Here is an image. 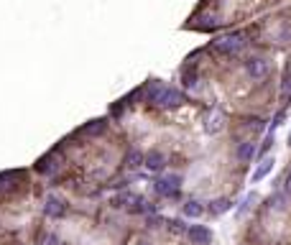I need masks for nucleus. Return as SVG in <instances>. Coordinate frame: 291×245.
Segmentation results:
<instances>
[{
	"label": "nucleus",
	"instance_id": "nucleus-19",
	"mask_svg": "<svg viewBox=\"0 0 291 245\" xmlns=\"http://www.w3.org/2000/svg\"><path fill=\"white\" fill-rule=\"evenodd\" d=\"M283 92L291 95V74H286V79H283Z\"/></svg>",
	"mask_w": 291,
	"mask_h": 245
},
{
	"label": "nucleus",
	"instance_id": "nucleus-22",
	"mask_svg": "<svg viewBox=\"0 0 291 245\" xmlns=\"http://www.w3.org/2000/svg\"><path fill=\"white\" fill-rule=\"evenodd\" d=\"M288 143H291V136H288Z\"/></svg>",
	"mask_w": 291,
	"mask_h": 245
},
{
	"label": "nucleus",
	"instance_id": "nucleus-5",
	"mask_svg": "<svg viewBox=\"0 0 291 245\" xmlns=\"http://www.w3.org/2000/svg\"><path fill=\"white\" fill-rule=\"evenodd\" d=\"M44 212H46L49 217H62V215L67 212V202H64L62 197H56V194H49V197H46V204H44Z\"/></svg>",
	"mask_w": 291,
	"mask_h": 245
},
{
	"label": "nucleus",
	"instance_id": "nucleus-14",
	"mask_svg": "<svg viewBox=\"0 0 291 245\" xmlns=\"http://www.w3.org/2000/svg\"><path fill=\"white\" fill-rule=\"evenodd\" d=\"M253 202H258V194H256V192H251V194H248V197L240 202V215L251 210V207H253Z\"/></svg>",
	"mask_w": 291,
	"mask_h": 245
},
{
	"label": "nucleus",
	"instance_id": "nucleus-21",
	"mask_svg": "<svg viewBox=\"0 0 291 245\" xmlns=\"http://www.w3.org/2000/svg\"><path fill=\"white\" fill-rule=\"evenodd\" d=\"M138 245H148V242H138Z\"/></svg>",
	"mask_w": 291,
	"mask_h": 245
},
{
	"label": "nucleus",
	"instance_id": "nucleus-13",
	"mask_svg": "<svg viewBox=\"0 0 291 245\" xmlns=\"http://www.w3.org/2000/svg\"><path fill=\"white\" fill-rule=\"evenodd\" d=\"M230 207H232L230 199H215V202H212V212H215V215H225Z\"/></svg>",
	"mask_w": 291,
	"mask_h": 245
},
{
	"label": "nucleus",
	"instance_id": "nucleus-10",
	"mask_svg": "<svg viewBox=\"0 0 291 245\" xmlns=\"http://www.w3.org/2000/svg\"><path fill=\"white\" fill-rule=\"evenodd\" d=\"M105 128H107V120H105V117H100V120H92L90 126L82 128V133H85V136H97V133H102Z\"/></svg>",
	"mask_w": 291,
	"mask_h": 245
},
{
	"label": "nucleus",
	"instance_id": "nucleus-17",
	"mask_svg": "<svg viewBox=\"0 0 291 245\" xmlns=\"http://www.w3.org/2000/svg\"><path fill=\"white\" fill-rule=\"evenodd\" d=\"M220 112H215L212 117H210V122H207V133H217V128H220Z\"/></svg>",
	"mask_w": 291,
	"mask_h": 245
},
{
	"label": "nucleus",
	"instance_id": "nucleus-20",
	"mask_svg": "<svg viewBox=\"0 0 291 245\" xmlns=\"http://www.w3.org/2000/svg\"><path fill=\"white\" fill-rule=\"evenodd\" d=\"M283 189H286V194L291 197V171H288V176H286V181H283Z\"/></svg>",
	"mask_w": 291,
	"mask_h": 245
},
{
	"label": "nucleus",
	"instance_id": "nucleus-18",
	"mask_svg": "<svg viewBox=\"0 0 291 245\" xmlns=\"http://www.w3.org/2000/svg\"><path fill=\"white\" fill-rule=\"evenodd\" d=\"M268 204H271V210H273V212H281V210L286 207V204L281 202V197H271V199H268Z\"/></svg>",
	"mask_w": 291,
	"mask_h": 245
},
{
	"label": "nucleus",
	"instance_id": "nucleus-11",
	"mask_svg": "<svg viewBox=\"0 0 291 245\" xmlns=\"http://www.w3.org/2000/svg\"><path fill=\"white\" fill-rule=\"evenodd\" d=\"M253 153H256V146H253V143H240L238 151H235V156H238L240 161H251Z\"/></svg>",
	"mask_w": 291,
	"mask_h": 245
},
{
	"label": "nucleus",
	"instance_id": "nucleus-12",
	"mask_svg": "<svg viewBox=\"0 0 291 245\" xmlns=\"http://www.w3.org/2000/svg\"><path fill=\"white\" fill-rule=\"evenodd\" d=\"M143 163V153L138 151V148H133V151H128V156H126V166H131V169H136V166H141Z\"/></svg>",
	"mask_w": 291,
	"mask_h": 245
},
{
	"label": "nucleus",
	"instance_id": "nucleus-6",
	"mask_svg": "<svg viewBox=\"0 0 291 245\" xmlns=\"http://www.w3.org/2000/svg\"><path fill=\"white\" fill-rule=\"evenodd\" d=\"M187 235H189V240L197 242V245H207V242L212 240V230L204 227V225H192V227L187 230Z\"/></svg>",
	"mask_w": 291,
	"mask_h": 245
},
{
	"label": "nucleus",
	"instance_id": "nucleus-2",
	"mask_svg": "<svg viewBox=\"0 0 291 245\" xmlns=\"http://www.w3.org/2000/svg\"><path fill=\"white\" fill-rule=\"evenodd\" d=\"M179 189H182V176H177V174H166L156 181V192L161 197H177Z\"/></svg>",
	"mask_w": 291,
	"mask_h": 245
},
{
	"label": "nucleus",
	"instance_id": "nucleus-15",
	"mask_svg": "<svg viewBox=\"0 0 291 245\" xmlns=\"http://www.w3.org/2000/svg\"><path fill=\"white\" fill-rule=\"evenodd\" d=\"M36 171H41V174L51 171V156H44V158H38V161H36Z\"/></svg>",
	"mask_w": 291,
	"mask_h": 245
},
{
	"label": "nucleus",
	"instance_id": "nucleus-7",
	"mask_svg": "<svg viewBox=\"0 0 291 245\" xmlns=\"http://www.w3.org/2000/svg\"><path fill=\"white\" fill-rule=\"evenodd\" d=\"M143 163H146L148 171H161V169L166 166V156H163L161 151H148V153L143 156Z\"/></svg>",
	"mask_w": 291,
	"mask_h": 245
},
{
	"label": "nucleus",
	"instance_id": "nucleus-1",
	"mask_svg": "<svg viewBox=\"0 0 291 245\" xmlns=\"http://www.w3.org/2000/svg\"><path fill=\"white\" fill-rule=\"evenodd\" d=\"M146 100L153 102V105H158V107H163V110H171V107H179L184 102V92H179L174 87H161L158 82H156V85L148 87Z\"/></svg>",
	"mask_w": 291,
	"mask_h": 245
},
{
	"label": "nucleus",
	"instance_id": "nucleus-16",
	"mask_svg": "<svg viewBox=\"0 0 291 245\" xmlns=\"http://www.w3.org/2000/svg\"><path fill=\"white\" fill-rule=\"evenodd\" d=\"M182 85H184V87H187V90H192V87H194V85H197V74H194V72H192V69H189V72H184V74H182Z\"/></svg>",
	"mask_w": 291,
	"mask_h": 245
},
{
	"label": "nucleus",
	"instance_id": "nucleus-3",
	"mask_svg": "<svg viewBox=\"0 0 291 245\" xmlns=\"http://www.w3.org/2000/svg\"><path fill=\"white\" fill-rule=\"evenodd\" d=\"M271 62L268 59H261V56H253V59H248L245 62V72L248 77H253V79H266L271 74Z\"/></svg>",
	"mask_w": 291,
	"mask_h": 245
},
{
	"label": "nucleus",
	"instance_id": "nucleus-4",
	"mask_svg": "<svg viewBox=\"0 0 291 245\" xmlns=\"http://www.w3.org/2000/svg\"><path fill=\"white\" fill-rule=\"evenodd\" d=\"M240 46H243V36H240V33H227V36H222V38L215 41V49L222 51V54H232V51H238Z\"/></svg>",
	"mask_w": 291,
	"mask_h": 245
},
{
	"label": "nucleus",
	"instance_id": "nucleus-8",
	"mask_svg": "<svg viewBox=\"0 0 291 245\" xmlns=\"http://www.w3.org/2000/svg\"><path fill=\"white\" fill-rule=\"evenodd\" d=\"M202 212H204V204L202 202H197V199H189L184 207H182V215L184 217H189V220H197V217H202Z\"/></svg>",
	"mask_w": 291,
	"mask_h": 245
},
{
	"label": "nucleus",
	"instance_id": "nucleus-9",
	"mask_svg": "<svg viewBox=\"0 0 291 245\" xmlns=\"http://www.w3.org/2000/svg\"><path fill=\"white\" fill-rule=\"evenodd\" d=\"M273 163H276L273 158H266V161L261 163V166H258V169L253 171V181H256V184H258L261 179H266V176H268V174L273 171Z\"/></svg>",
	"mask_w": 291,
	"mask_h": 245
}]
</instances>
